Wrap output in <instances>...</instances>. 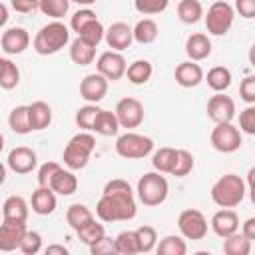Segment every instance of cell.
Listing matches in <instances>:
<instances>
[{"label":"cell","mask_w":255,"mask_h":255,"mask_svg":"<svg viewBox=\"0 0 255 255\" xmlns=\"http://www.w3.org/2000/svg\"><path fill=\"white\" fill-rule=\"evenodd\" d=\"M137 213L133 191H104L96 203V215L100 221H129Z\"/></svg>","instance_id":"1"},{"label":"cell","mask_w":255,"mask_h":255,"mask_svg":"<svg viewBox=\"0 0 255 255\" xmlns=\"http://www.w3.org/2000/svg\"><path fill=\"white\" fill-rule=\"evenodd\" d=\"M70 44V30L66 24H62L60 20L48 22L46 26H42L36 36H34V50L40 56H52L56 52H60L62 48H66Z\"/></svg>","instance_id":"2"},{"label":"cell","mask_w":255,"mask_h":255,"mask_svg":"<svg viewBox=\"0 0 255 255\" xmlns=\"http://www.w3.org/2000/svg\"><path fill=\"white\" fill-rule=\"evenodd\" d=\"M247 187L241 175L225 173L211 187V199L219 207H237L245 199Z\"/></svg>","instance_id":"3"},{"label":"cell","mask_w":255,"mask_h":255,"mask_svg":"<svg viewBox=\"0 0 255 255\" xmlns=\"http://www.w3.org/2000/svg\"><path fill=\"white\" fill-rule=\"evenodd\" d=\"M94 149H96V137L90 131H80V133L72 135L64 147V153H62L64 165L72 171L84 169L88 165Z\"/></svg>","instance_id":"4"},{"label":"cell","mask_w":255,"mask_h":255,"mask_svg":"<svg viewBox=\"0 0 255 255\" xmlns=\"http://www.w3.org/2000/svg\"><path fill=\"white\" fill-rule=\"evenodd\" d=\"M137 199L147 207H157L167 199L169 183L159 171L143 173L137 181Z\"/></svg>","instance_id":"5"},{"label":"cell","mask_w":255,"mask_h":255,"mask_svg":"<svg viewBox=\"0 0 255 255\" xmlns=\"http://www.w3.org/2000/svg\"><path fill=\"white\" fill-rule=\"evenodd\" d=\"M153 151V139L135 131H126L116 139V153L124 159H143Z\"/></svg>","instance_id":"6"},{"label":"cell","mask_w":255,"mask_h":255,"mask_svg":"<svg viewBox=\"0 0 255 255\" xmlns=\"http://www.w3.org/2000/svg\"><path fill=\"white\" fill-rule=\"evenodd\" d=\"M233 18H235L233 6L227 4L225 0H217L207 8L205 28L213 36H225L233 26Z\"/></svg>","instance_id":"7"},{"label":"cell","mask_w":255,"mask_h":255,"mask_svg":"<svg viewBox=\"0 0 255 255\" xmlns=\"http://www.w3.org/2000/svg\"><path fill=\"white\" fill-rule=\"evenodd\" d=\"M209 141L213 145V149L221 151V153H233L241 147L243 139H241V131L239 128H235L231 122H221L215 124V128L211 129Z\"/></svg>","instance_id":"8"},{"label":"cell","mask_w":255,"mask_h":255,"mask_svg":"<svg viewBox=\"0 0 255 255\" xmlns=\"http://www.w3.org/2000/svg\"><path fill=\"white\" fill-rule=\"evenodd\" d=\"M177 227H179V233L185 237V239H191V241H199L207 235V219L205 215L199 211V209H183L177 217Z\"/></svg>","instance_id":"9"},{"label":"cell","mask_w":255,"mask_h":255,"mask_svg":"<svg viewBox=\"0 0 255 255\" xmlns=\"http://www.w3.org/2000/svg\"><path fill=\"white\" fill-rule=\"evenodd\" d=\"M120 128L133 129L143 122V104L135 98H122L114 110Z\"/></svg>","instance_id":"10"},{"label":"cell","mask_w":255,"mask_h":255,"mask_svg":"<svg viewBox=\"0 0 255 255\" xmlns=\"http://www.w3.org/2000/svg\"><path fill=\"white\" fill-rule=\"evenodd\" d=\"M96 68H98V74H102L108 82H118L126 76V58L116 52V50H108L104 54H100L98 62H96Z\"/></svg>","instance_id":"11"},{"label":"cell","mask_w":255,"mask_h":255,"mask_svg":"<svg viewBox=\"0 0 255 255\" xmlns=\"http://www.w3.org/2000/svg\"><path fill=\"white\" fill-rule=\"evenodd\" d=\"M207 118L215 124L221 122H231L235 118V102L233 98L225 96L223 92H215V96H211L207 100Z\"/></svg>","instance_id":"12"},{"label":"cell","mask_w":255,"mask_h":255,"mask_svg":"<svg viewBox=\"0 0 255 255\" xmlns=\"http://www.w3.org/2000/svg\"><path fill=\"white\" fill-rule=\"evenodd\" d=\"M108 86L110 82L102 76V74H88L82 82H80V96L88 102V104H98L106 98L108 94Z\"/></svg>","instance_id":"13"},{"label":"cell","mask_w":255,"mask_h":255,"mask_svg":"<svg viewBox=\"0 0 255 255\" xmlns=\"http://www.w3.org/2000/svg\"><path fill=\"white\" fill-rule=\"evenodd\" d=\"M104 40L106 44L116 50V52H124L131 46L133 42V34H131V26L126 22H114L106 32H104Z\"/></svg>","instance_id":"14"},{"label":"cell","mask_w":255,"mask_h":255,"mask_svg":"<svg viewBox=\"0 0 255 255\" xmlns=\"http://www.w3.org/2000/svg\"><path fill=\"white\" fill-rule=\"evenodd\" d=\"M209 225H211L213 233L223 239V237L239 231V217H237V213L231 207H221L219 211L213 213Z\"/></svg>","instance_id":"15"},{"label":"cell","mask_w":255,"mask_h":255,"mask_svg":"<svg viewBox=\"0 0 255 255\" xmlns=\"http://www.w3.org/2000/svg\"><path fill=\"white\" fill-rule=\"evenodd\" d=\"M8 167L14 171V173H30L36 163H38V157H36V151L26 147V145H20V147H14L10 153H8Z\"/></svg>","instance_id":"16"},{"label":"cell","mask_w":255,"mask_h":255,"mask_svg":"<svg viewBox=\"0 0 255 255\" xmlns=\"http://www.w3.org/2000/svg\"><path fill=\"white\" fill-rule=\"evenodd\" d=\"M24 233H26V223L2 221L0 223V251L10 253V251L18 249Z\"/></svg>","instance_id":"17"},{"label":"cell","mask_w":255,"mask_h":255,"mask_svg":"<svg viewBox=\"0 0 255 255\" xmlns=\"http://www.w3.org/2000/svg\"><path fill=\"white\" fill-rule=\"evenodd\" d=\"M0 46L6 54L10 56H16V54H22L28 46H30V34L20 28V26H14V28H8L2 38H0Z\"/></svg>","instance_id":"18"},{"label":"cell","mask_w":255,"mask_h":255,"mask_svg":"<svg viewBox=\"0 0 255 255\" xmlns=\"http://www.w3.org/2000/svg\"><path fill=\"white\" fill-rule=\"evenodd\" d=\"M203 70L197 62L193 60H187V62H181L177 68H175V82L181 86V88H195L203 82Z\"/></svg>","instance_id":"19"},{"label":"cell","mask_w":255,"mask_h":255,"mask_svg":"<svg viewBox=\"0 0 255 255\" xmlns=\"http://www.w3.org/2000/svg\"><path fill=\"white\" fill-rule=\"evenodd\" d=\"M185 54L193 62H201V60L209 58L211 56V40L201 32L191 34L185 40Z\"/></svg>","instance_id":"20"},{"label":"cell","mask_w":255,"mask_h":255,"mask_svg":"<svg viewBox=\"0 0 255 255\" xmlns=\"http://www.w3.org/2000/svg\"><path fill=\"white\" fill-rule=\"evenodd\" d=\"M32 211L38 215H50L56 211V193L48 185H38V189L32 193Z\"/></svg>","instance_id":"21"},{"label":"cell","mask_w":255,"mask_h":255,"mask_svg":"<svg viewBox=\"0 0 255 255\" xmlns=\"http://www.w3.org/2000/svg\"><path fill=\"white\" fill-rule=\"evenodd\" d=\"M28 203L24 197L20 195H10L6 197V201L2 203V219L4 221H18V223H26L28 219Z\"/></svg>","instance_id":"22"},{"label":"cell","mask_w":255,"mask_h":255,"mask_svg":"<svg viewBox=\"0 0 255 255\" xmlns=\"http://www.w3.org/2000/svg\"><path fill=\"white\" fill-rule=\"evenodd\" d=\"M54 193H58V195H72V193H76V189H78V177L74 175V171L72 169H64V167H60L56 173H54V177L50 179V185H48Z\"/></svg>","instance_id":"23"},{"label":"cell","mask_w":255,"mask_h":255,"mask_svg":"<svg viewBox=\"0 0 255 255\" xmlns=\"http://www.w3.org/2000/svg\"><path fill=\"white\" fill-rule=\"evenodd\" d=\"M28 116H30V126H32V131L36 129H46L50 124H52V108L38 100V102H32L28 106Z\"/></svg>","instance_id":"24"},{"label":"cell","mask_w":255,"mask_h":255,"mask_svg":"<svg viewBox=\"0 0 255 255\" xmlns=\"http://www.w3.org/2000/svg\"><path fill=\"white\" fill-rule=\"evenodd\" d=\"M92 131H96V133H100V135H106V137L118 135L120 124H118L116 114L110 112V110H102V108H100V112H98V116H96V120H94Z\"/></svg>","instance_id":"25"},{"label":"cell","mask_w":255,"mask_h":255,"mask_svg":"<svg viewBox=\"0 0 255 255\" xmlns=\"http://www.w3.org/2000/svg\"><path fill=\"white\" fill-rule=\"evenodd\" d=\"M70 58H72V62L78 64V66H88V64H92L94 58H96V48L90 46L88 42H84L82 38H76V40H72V44H70Z\"/></svg>","instance_id":"26"},{"label":"cell","mask_w":255,"mask_h":255,"mask_svg":"<svg viewBox=\"0 0 255 255\" xmlns=\"http://www.w3.org/2000/svg\"><path fill=\"white\" fill-rule=\"evenodd\" d=\"M131 34H133V40L137 44H151L155 42L159 30H157V24L151 20V18H143V20H137L135 26L131 28Z\"/></svg>","instance_id":"27"},{"label":"cell","mask_w":255,"mask_h":255,"mask_svg":"<svg viewBox=\"0 0 255 255\" xmlns=\"http://www.w3.org/2000/svg\"><path fill=\"white\" fill-rule=\"evenodd\" d=\"M151 74H153V66L147 60H135L126 68V76H128L129 84H133V86H141V84L149 82Z\"/></svg>","instance_id":"28"},{"label":"cell","mask_w":255,"mask_h":255,"mask_svg":"<svg viewBox=\"0 0 255 255\" xmlns=\"http://www.w3.org/2000/svg\"><path fill=\"white\" fill-rule=\"evenodd\" d=\"M8 126L14 133H20V135H26L32 131V126H30V116H28V106H16L12 108L10 116H8Z\"/></svg>","instance_id":"29"},{"label":"cell","mask_w":255,"mask_h":255,"mask_svg":"<svg viewBox=\"0 0 255 255\" xmlns=\"http://www.w3.org/2000/svg\"><path fill=\"white\" fill-rule=\"evenodd\" d=\"M207 86L213 90V92H225L229 86H231V80H233V76H231V72H229V68H225V66H213L209 72H207Z\"/></svg>","instance_id":"30"},{"label":"cell","mask_w":255,"mask_h":255,"mask_svg":"<svg viewBox=\"0 0 255 255\" xmlns=\"http://www.w3.org/2000/svg\"><path fill=\"white\" fill-rule=\"evenodd\" d=\"M92 219H94V213H92L90 207L84 205V203H72V205L68 207V211H66V221H68V225H70L74 231H78L82 225H86V223L92 221Z\"/></svg>","instance_id":"31"},{"label":"cell","mask_w":255,"mask_h":255,"mask_svg":"<svg viewBox=\"0 0 255 255\" xmlns=\"http://www.w3.org/2000/svg\"><path fill=\"white\" fill-rule=\"evenodd\" d=\"M251 251V241L243 233H231L223 237V253L225 255H249Z\"/></svg>","instance_id":"32"},{"label":"cell","mask_w":255,"mask_h":255,"mask_svg":"<svg viewBox=\"0 0 255 255\" xmlns=\"http://www.w3.org/2000/svg\"><path fill=\"white\" fill-rule=\"evenodd\" d=\"M177 16L183 24H197L203 16V6L199 0H181L177 4Z\"/></svg>","instance_id":"33"},{"label":"cell","mask_w":255,"mask_h":255,"mask_svg":"<svg viewBox=\"0 0 255 255\" xmlns=\"http://www.w3.org/2000/svg\"><path fill=\"white\" fill-rule=\"evenodd\" d=\"M104 32H106L104 24H102L98 18H94V20H90L88 24H84V26L78 30V38H82V40L88 42L90 46L98 48V44L104 40Z\"/></svg>","instance_id":"34"},{"label":"cell","mask_w":255,"mask_h":255,"mask_svg":"<svg viewBox=\"0 0 255 255\" xmlns=\"http://www.w3.org/2000/svg\"><path fill=\"white\" fill-rule=\"evenodd\" d=\"M157 255H185L187 245L179 235H165L159 243H155Z\"/></svg>","instance_id":"35"},{"label":"cell","mask_w":255,"mask_h":255,"mask_svg":"<svg viewBox=\"0 0 255 255\" xmlns=\"http://www.w3.org/2000/svg\"><path fill=\"white\" fill-rule=\"evenodd\" d=\"M114 245H116V253H120V255H135V253H139L135 231L118 233V237L114 239Z\"/></svg>","instance_id":"36"},{"label":"cell","mask_w":255,"mask_h":255,"mask_svg":"<svg viewBox=\"0 0 255 255\" xmlns=\"http://www.w3.org/2000/svg\"><path fill=\"white\" fill-rule=\"evenodd\" d=\"M193 165H195V159L187 149H175V159L169 173L175 177H185L193 169Z\"/></svg>","instance_id":"37"},{"label":"cell","mask_w":255,"mask_h":255,"mask_svg":"<svg viewBox=\"0 0 255 255\" xmlns=\"http://www.w3.org/2000/svg\"><path fill=\"white\" fill-rule=\"evenodd\" d=\"M76 233H78L80 241H82V243H86V245L90 247V245H94L96 241H100V239L106 235V229H104V225H102V223H98L96 219H92V221H88L86 225H82Z\"/></svg>","instance_id":"38"},{"label":"cell","mask_w":255,"mask_h":255,"mask_svg":"<svg viewBox=\"0 0 255 255\" xmlns=\"http://www.w3.org/2000/svg\"><path fill=\"white\" fill-rule=\"evenodd\" d=\"M173 159H175V149L173 147H159L151 155V165L159 173H169L171 165H173Z\"/></svg>","instance_id":"39"},{"label":"cell","mask_w":255,"mask_h":255,"mask_svg":"<svg viewBox=\"0 0 255 255\" xmlns=\"http://www.w3.org/2000/svg\"><path fill=\"white\" fill-rule=\"evenodd\" d=\"M38 10L48 16V18H54V20H60L68 14L70 10V0H40V6Z\"/></svg>","instance_id":"40"},{"label":"cell","mask_w":255,"mask_h":255,"mask_svg":"<svg viewBox=\"0 0 255 255\" xmlns=\"http://www.w3.org/2000/svg\"><path fill=\"white\" fill-rule=\"evenodd\" d=\"M135 237H137V245H139V253H149L151 249H155L157 243V233L151 225H141L135 229Z\"/></svg>","instance_id":"41"},{"label":"cell","mask_w":255,"mask_h":255,"mask_svg":"<svg viewBox=\"0 0 255 255\" xmlns=\"http://www.w3.org/2000/svg\"><path fill=\"white\" fill-rule=\"evenodd\" d=\"M20 82V70L18 66L6 58L4 62V68H2V74H0V88L2 90H14Z\"/></svg>","instance_id":"42"},{"label":"cell","mask_w":255,"mask_h":255,"mask_svg":"<svg viewBox=\"0 0 255 255\" xmlns=\"http://www.w3.org/2000/svg\"><path fill=\"white\" fill-rule=\"evenodd\" d=\"M98 112H100V108L96 104L82 106L76 112V124H78V128H82L84 131H92V126H94V120H96Z\"/></svg>","instance_id":"43"},{"label":"cell","mask_w":255,"mask_h":255,"mask_svg":"<svg viewBox=\"0 0 255 255\" xmlns=\"http://www.w3.org/2000/svg\"><path fill=\"white\" fill-rule=\"evenodd\" d=\"M169 6V0H133V8L143 16H153L165 12Z\"/></svg>","instance_id":"44"},{"label":"cell","mask_w":255,"mask_h":255,"mask_svg":"<svg viewBox=\"0 0 255 255\" xmlns=\"http://www.w3.org/2000/svg\"><path fill=\"white\" fill-rule=\"evenodd\" d=\"M18 249H20L22 253H26V255H36V253L42 249V235H40L38 231L26 229V233H24V237H22Z\"/></svg>","instance_id":"45"},{"label":"cell","mask_w":255,"mask_h":255,"mask_svg":"<svg viewBox=\"0 0 255 255\" xmlns=\"http://www.w3.org/2000/svg\"><path fill=\"white\" fill-rule=\"evenodd\" d=\"M239 131L247 135H255V106L253 104H249L239 114Z\"/></svg>","instance_id":"46"},{"label":"cell","mask_w":255,"mask_h":255,"mask_svg":"<svg viewBox=\"0 0 255 255\" xmlns=\"http://www.w3.org/2000/svg\"><path fill=\"white\" fill-rule=\"evenodd\" d=\"M94 18H98L94 10H90V8H80L78 12H74V16H72V20H70V28L78 34V30H80L84 24H88L90 20H94Z\"/></svg>","instance_id":"47"},{"label":"cell","mask_w":255,"mask_h":255,"mask_svg":"<svg viewBox=\"0 0 255 255\" xmlns=\"http://www.w3.org/2000/svg\"><path fill=\"white\" fill-rule=\"evenodd\" d=\"M239 96L247 104H255V76H245L239 84Z\"/></svg>","instance_id":"48"},{"label":"cell","mask_w":255,"mask_h":255,"mask_svg":"<svg viewBox=\"0 0 255 255\" xmlns=\"http://www.w3.org/2000/svg\"><path fill=\"white\" fill-rule=\"evenodd\" d=\"M90 253L92 255H114L116 253V245H114V239L104 235L100 241H96L94 245H90Z\"/></svg>","instance_id":"49"},{"label":"cell","mask_w":255,"mask_h":255,"mask_svg":"<svg viewBox=\"0 0 255 255\" xmlns=\"http://www.w3.org/2000/svg\"><path fill=\"white\" fill-rule=\"evenodd\" d=\"M62 165L56 163V161H46L40 165L38 169V185H50V179L54 177V173L60 169Z\"/></svg>","instance_id":"50"},{"label":"cell","mask_w":255,"mask_h":255,"mask_svg":"<svg viewBox=\"0 0 255 255\" xmlns=\"http://www.w3.org/2000/svg\"><path fill=\"white\" fill-rule=\"evenodd\" d=\"M10 6L20 14H32L38 10L40 0H10Z\"/></svg>","instance_id":"51"},{"label":"cell","mask_w":255,"mask_h":255,"mask_svg":"<svg viewBox=\"0 0 255 255\" xmlns=\"http://www.w3.org/2000/svg\"><path fill=\"white\" fill-rule=\"evenodd\" d=\"M235 8L239 12V16L251 20L255 18V0H235Z\"/></svg>","instance_id":"52"},{"label":"cell","mask_w":255,"mask_h":255,"mask_svg":"<svg viewBox=\"0 0 255 255\" xmlns=\"http://www.w3.org/2000/svg\"><path fill=\"white\" fill-rule=\"evenodd\" d=\"M241 233H243V235H245L249 241H253V239H255V217H249V219L243 223Z\"/></svg>","instance_id":"53"},{"label":"cell","mask_w":255,"mask_h":255,"mask_svg":"<svg viewBox=\"0 0 255 255\" xmlns=\"http://www.w3.org/2000/svg\"><path fill=\"white\" fill-rule=\"evenodd\" d=\"M44 251H46V255H68V247H64V245H58V243H52V245H48Z\"/></svg>","instance_id":"54"},{"label":"cell","mask_w":255,"mask_h":255,"mask_svg":"<svg viewBox=\"0 0 255 255\" xmlns=\"http://www.w3.org/2000/svg\"><path fill=\"white\" fill-rule=\"evenodd\" d=\"M8 18H10V16H8V8H6V6L0 2V28H2V26H6Z\"/></svg>","instance_id":"55"},{"label":"cell","mask_w":255,"mask_h":255,"mask_svg":"<svg viewBox=\"0 0 255 255\" xmlns=\"http://www.w3.org/2000/svg\"><path fill=\"white\" fill-rule=\"evenodd\" d=\"M70 2H76V4H80V6H86V8H88V6H92L96 0H70Z\"/></svg>","instance_id":"56"},{"label":"cell","mask_w":255,"mask_h":255,"mask_svg":"<svg viewBox=\"0 0 255 255\" xmlns=\"http://www.w3.org/2000/svg\"><path fill=\"white\" fill-rule=\"evenodd\" d=\"M6 181V165L4 163H0V185Z\"/></svg>","instance_id":"57"},{"label":"cell","mask_w":255,"mask_h":255,"mask_svg":"<svg viewBox=\"0 0 255 255\" xmlns=\"http://www.w3.org/2000/svg\"><path fill=\"white\" fill-rule=\"evenodd\" d=\"M4 62H6V58H2V56H0V74H2V68H4Z\"/></svg>","instance_id":"58"},{"label":"cell","mask_w":255,"mask_h":255,"mask_svg":"<svg viewBox=\"0 0 255 255\" xmlns=\"http://www.w3.org/2000/svg\"><path fill=\"white\" fill-rule=\"evenodd\" d=\"M2 149H4V135L0 133V151H2Z\"/></svg>","instance_id":"59"}]
</instances>
